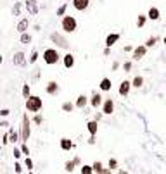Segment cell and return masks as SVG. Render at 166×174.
<instances>
[{
    "label": "cell",
    "instance_id": "obj_1",
    "mask_svg": "<svg viewBox=\"0 0 166 174\" xmlns=\"http://www.w3.org/2000/svg\"><path fill=\"white\" fill-rule=\"evenodd\" d=\"M26 109L30 112H38L42 109V98H40V97H28L26 98Z\"/></svg>",
    "mask_w": 166,
    "mask_h": 174
},
{
    "label": "cell",
    "instance_id": "obj_2",
    "mask_svg": "<svg viewBox=\"0 0 166 174\" xmlns=\"http://www.w3.org/2000/svg\"><path fill=\"white\" fill-rule=\"evenodd\" d=\"M43 60H45V64H48V66L57 64V60H59V53H57V50H55V48H47V50L43 52Z\"/></svg>",
    "mask_w": 166,
    "mask_h": 174
},
{
    "label": "cell",
    "instance_id": "obj_3",
    "mask_svg": "<svg viewBox=\"0 0 166 174\" xmlns=\"http://www.w3.org/2000/svg\"><path fill=\"white\" fill-rule=\"evenodd\" d=\"M62 29L66 33H73L76 29V19L73 16H66L62 19Z\"/></svg>",
    "mask_w": 166,
    "mask_h": 174
},
{
    "label": "cell",
    "instance_id": "obj_4",
    "mask_svg": "<svg viewBox=\"0 0 166 174\" xmlns=\"http://www.w3.org/2000/svg\"><path fill=\"white\" fill-rule=\"evenodd\" d=\"M28 138H30V121H28L26 117L23 119V133H21V140L23 142H26Z\"/></svg>",
    "mask_w": 166,
    "mask_h": 174
},
{
    "label": "cell",
    "instance_id": "obj_5",
    "mask_svg": "<svg viewBox=\"0 0 166 174\" xmlns=\"http://www.w3.org/2000/svg\"><path fill=\"white\" fill-rule=\"evenodd\" d=\"M113 111H114V102L109 98V100H106L104 102V107H102V112L104 114H113Z\"/></svg>",
    "mask_w": 166,
    "mask_h": 174
},
{
    "label": "cell",
    "instance_id": "obj_6",
    "mask_svg": "<svg viewBox=\"0 0 166 174\" xmlns=\"http://www.w3.org/2000/svg\"><path fill=\"white\" fill-rule=\"evenodd\" d=\"M73 5L76 11H85L88 7V0H73Z\"/></svg>",
    "mask_w": 166,
    "mask_h": 174
},
{
    "label": "cell",
    "instance_id": "obj_7",
    "mask_svg": "<svg viewBox=\"0 0 166 174\" xmlns=\"http://www.w3.org/2000/svg\"><path fill=\"white\" fill-rule=\"evenodd\" d=\"M130 86H132V83H128V81H123L121 83V86H119V95H128V91H130Z\"/></svg>",
    "mask_w": 166,
    "mask_h": 174
},
{
    "label": "cell",
    "instance_id": "obj_8",
    "mask_svg": "<svg viewBox=\"0 0 166 174\" xmlns=\"http://www.w3.org/2000/svg\"><path fill=\"white\" fill-rule=\"evenodd\" d=\"M111 86H113V84H111V79L104 78V79L101 81V90H102V91H109V90H111Z\"/></svg>",
    "mask_w": 166,
    "mask_h": 174
},
{
    "label": "cell",
    "instance_id": "obj_9",
    "mask_svg": "<svg viewBox=\"0 0 166 174\" xmlns=\"http://www.w3.org/2000/svg\"><path fill=\"white\" fill-rule=\"evenodd\" d=\"M147 17H149V19H152V21L159 19V11H157L156 7H150V9H149V14H147Z\"/></svg>",
    "mask_w": 166,
    "mask_h": 174
},
{
    "label": "cell",
    "instance_id": "obj_10",
    "mask_svg": "<svg viewBox=\"0 0 166 174\" xmlns=\"http://www.w3.org/2000/svg\"><path fill=\"white\" fill-rule=\"evenodd\" d=\"M118 38H119V35H109V36L106 38V45L107 47H113L114 43L118 42Z\"/></svg>",
    "mask_w": 166,
    "mask_h": 174
},
{
    "label": "cell",
    "instance_id": "obj_11",
    "mask_svg": "<svg viewBox=\"0 0 166 174\" xmlns=\"http://www.w3.org/2000/svg\"><path fill=\"white\" fill-rule=\"evenodd\" d=\"M64 66L68 69L69 67H73V66H75V59H73V55H71V53H68V55H64Z\"/></svg>",
    "mask_w": 166,
    "mask_h": 174
},
{
    "label": "cell",
    "instance_id": "obj_12",
    "mask_svg": "<svg viewBox=\"0 0 166 174\" xmlns=\"http://www.w3.org/2000/svg\"><path fill=\"white\" fill-rule=\"evenodd\" d=\"M145 55V47H137L133 52V59H140Z\"/></svg>",
    "mask_w": 166,
    "mask_h": 174
},
{
    "label": "cell",
    "instance_id": "obj_13",
    "mask_svg": "<svg viewBox=\"0 0 166 174\" xmlns=\"http://www.w3.org/2000/svg\"><path fill=\"white\" fill-rule=\"evenodd\" d=\"M61 147H62V150H71V148H73V143H71L69 140L62 138V140H61Z\"/></svg>",
    "mask_w": 166,
    "mask_h": 174
},
{
    "label": "cell",
    "instance_id": "obj_14",
    "mask_svg": "<svg viewBox=\"0 0 166 174\" xmlns=\"http://www.w3.org/2000/svg\"><path fill=\"white\" fill-rule=\"evenodd\" d=\"M55 91H57V83H54V81H50V83H48V86H47V93L54 95Z\"/></svg>",
    "mask_w": 166,
    "mask_h": 174
},
{
    "label": "cell",
    "instance_id": "obj_15",
    "mask_svg": "<svg viewBox=\"0 0 166 174\" xmlns=\"http://www.w3.org/2000/svg\"><path fill=\"white\" fill-rule=\"evenodd\" d=\"M87 105V97H78V100H76V107H80V109H83V107Z\"/></svg>",
    "mask_w": 166,
    "mask_h": 174
},
{
    "label": "cell",
    "instance_id": "obj_16",
    "mask_svg": "<svg viewBox=\"0 0 166 174\" xmlns=\"http://www.w3.org/2000/svg\"><path fill=\"white\" fill-rule=\"evenodd\" d=\"M102 104V97L101 95H94V98H92V107H99Z\"/></svg>",
    "mask_w": 166,
    "mask_h": 174
},
{
    "label": "cell",
    "instance_id": "obj_17",
    "mask_svg": "<svg viewBox=\"0 0 166 174\" xmlns=\"http://www.w3.org/2000/svg\"><path fill=\"white\" fill-rule=\"evenodd\" d=\"M142 83H144V78H142V76H137V78L133 79L132 86H135V88H140V86H142Z\"/></svg>",
    "mask_w": 166,
    "mask_h": 174
},
{
    "label": "cell",
    "instance_id": "obj_18",
    "mask_svg": "<svg viewBox=\"0 0 166 174\" xmlns=\"http://www.w3.org/2000/svg\"><path fill=\"white\" fill-rule=\"evenodd\" d=\"M88 131H90L92 135H95V133H97V121H90V122H88Z\"/></svg>",
    "mask_w": 166,
    "mask_h": 174
},
{
    "label": "cell",
    "instance_id": "obj_19",
    "mask_svg": "<svg viewBox=\"0 0 166 174\" xmlns=\"http://www.w3.org/2000/svg\"><path fill=\"white\" fill-rule=\"evenodd\" d=\"M94 172V165H83L81 167V174H90Z\"/></svg>",
    "mask_w": 166,
    "mask_h": 174
},
{
    "label": "cell",
    "instance_id": "obj_20",
    "mask_svg": "<svg viewBox=\"0 0 166 174\" xmlns=\"http://www.w3.org/2000/svg\"><path fill=\"white\" fill-rule=\"evenodd\" d=\"M26 28H28V19H24V21H21L19 22V26H17V29H19V31H26Z\"/></svg>",
    "mask_w": 166,
    "mask_h": 174
},
{
    "label": "cell",
    "instance_id": "obj_21",
    "mask_svg": "<svg viewBox=\"0 0 166 174\" xmlns=\"http://www.w3.org/2000/svg\"><path fill=\"white\" fill-rule=\"evenodd\" d=\"M94 172H106V169H102L101 162H95L94 164Z\"/></svg>",
    "mask_w": 166,
    "mask_h": 174
},
{
    "label": "cell",
    "instance_id": "obj_22",
    "mask_svg": "<svg viewBox=\"0 0 166 174\" xmlns=\"http://www.w3.org/2000/svg\"><path fill=\"white\" fill-rule=\"evenodd\" d=\"M23 57H24L23 53H16V59H14V62H16V64H23V62H24V59H23Z\"/></svg>",
    "mask_w": 166,
    "mask_h": 174
},
{
    "label": "cell",
    "instance_id": "obj_23",
    "mask_svg": "<svg viewBox=\"0 0 166 174\" xmlns=\"http://www.w3.org/2000/svg\"><path fill=\"white\" fill-rule=\"evenodd\" d=\"M21 42H23V43H30V42H31V36H30V35H23V36H21Z\"/></svg>",
    "mask_w": 166,
    "mask_h": 174
},
{
    "label": "cell",
    "instance_id": "obj_24",
    "mask_svg": "<svg viewBox=\"0 0 166 174\" xmlns=\"http://www.w3.org/2000/svg\"><path fill=\"white\" fill-rule=\"evenodd\" d=\"M62 109H64L66 112H71V109H73V104H69V102H66L64 105H62Z\"/></svg>",
    "mask_w": 166,
    "mask_h": 174
},
{
    "label": "cell",
    "instance_id": "obj_25",
    "mask_svg": "<svg viewBox=\"0 0 166 174\" xmlns=\"http://www.w3.org/2000/svg\"><path fill=\"white\" fill-rule=\"evenodd\" d=\"M23 95L26 97V98L30 97V86H28V84H24V88H23Z\"/></svg>",
    "mask_w": 166,
    "mask_h": 174
},
{
    "label": "cell",
    "instance_id": "obj_26",
    "mask_svg": "<svg viewBox=\"0 0 166 174\" xmlns=\"http://www.w3.org/2000/svg\"><path fill=\"white\" fill-rule=\"evenodd\" d=\"M144 22H145V17H144V16H140V17H139V21H137V26L142 28V26H144Z\"/></svg>",
    "mask_w": 166,
    "mask_h": 174
},
{
    "label": "cell",
    "instance_id": "obj_27",
    "mask_svg": "<svg viewBox=\"0 0 166 174\" xmlns=\"http://www.w3.org/2000/svg\"><path fill=\"white\" fill-rule=\"evenodd\" d=\"M154 43H156V38L152 36V38H149V40H147V43H145V47H152Z\"/></svg>",
    "mask_w": 166,
    "mask_h": 174
},
{
    "label": "cell",
    "instance_id": "obj_28",
    "mask_svg": "<svg viewBox=\"0 0 166 174\" xmlns=\"http://www.w3.org/2000/svg\"><path fill=\"white\" fill-rule=\"evenodd\" d=\"M37 57H38V53H37V52H33V55H31V59H30V62H31V64H33V62H35V60H37Z\"/></svg>",
    "mask_w": 166,
    "mask_h": 174
},
{
    "label": "cell",
    "instance_id": "obj_29",
    "mask_svg": "<svg viewBox=\"0 0 166 174\" xmlns=\"http://www.w3.org/2000/svg\"><path fill=\"white\" fill-rule=\"evenodd\" d=\"M11 142H12V143L17 142V133H12V135H11Z\"/></svg>",
    "mask_w": 166,
    "mask_h": 174
},
{
    "label": "cell",
    "instance_id": "obj_30",
    "mask_svg": "<svg viewBox=\"0 0 166 174\" xmlns=\"http://www.w3.org/2000/svg\"><path fill=\"white\" fill-rule=\"evenodd\" d=\"M66 171H73V162H68V164H66Z\"/></svg>",
    "mask_w": 166,
    "mask_h": 174
},
{
    "label": "cell",
    "instance_id": "obj_31",
    "mask_svg": "<svg viewBox=\"0 0 166 174\" xmlns=\"http://www.w3.org/2000/svg\"><path fill=\"white\" fill-rule=\"evenodd\" d=\"M64 11H66V5H62L59 9V12H57V14H59V16H62V14H64Z\"/></svg>",
    "mask_w": 166,
    "mask_h": 174
},
{
    "label": "cell",
    "instance_id": "obj_32",
    "mask_svg": "<svg viewBox=\"0 0 166 174\" xmlns=\"http://www.w3.org/2000/svg\"><path fill=\"white\" fill-rule=\"evenodd\" d=\"M26 165H28V169H31L33 162H31V160H30V159H26Z\"/></svg>",
    "mask_w": 166,
    "mask_h": 174
},
{
    "label": "cell",
    "instance_id": "obj_33",
    "mask_svg": "<svg viewBox=\"0 0 166 174\" xmlns=\"http://www.w3.org/2000/svg\"><path fill=\"white\" fill-rule=\"evenodd\" d=\"M0 114H2V116H4V117H5V116H9V111H7V109H4V111H2V112H0Z\"/></svg>",
    "mask_w": 166,
    "mask_h": 174
},
{
    "label": "cell",
    "instance_id": "obj_34",
    "mask_svg": "<svg viewBox=\"0 0 166 174\" xmlns=\"http://www.w3.org/2000/svg\"><path fill=\"white\" fill-rule=\"evenodd\" d=\"M164 43H166V36H164Z\"/></svg>",
    "mask_w": 166,
    "mask_h": 174
}]
</instances>
